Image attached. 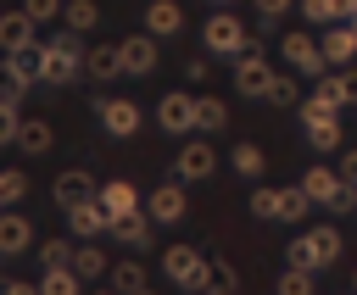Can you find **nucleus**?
<instances>
[{
	"instance_id": "1",
	"label": "nucleus",
	"mask_w": 357,
	"mask_h": 295,
	"mask_svg": "<svg viewBox=\"0 0 357 295\" xmlns=\"http://www.w3.org/2000/svg\"><path fill=\"white\" fill-rule=\"evenodd\" d=\"M162 273H167L178 289H190V295L212 289V262H206L195 245H167V250H162Z\"/></svg>"
},
{
	"instance_id": "2",
	"label": "nucleus",
	"mask_w": 357,
	"mask_h": 295,
	"mask_svg": "<svg viewBox=\"0 0 357 295\" xmlns=\"http://www.w3.org/2000/svg\"><path fill=\"white\" fill-rule=\"evenodd\" d=\"M39 50H45V78H50V83H73V78L84 72V50H89V45L67 28V33H50Z\"/></svg>"
},
{
	"instance_id": "3",
	"label": "nucleus",
	"mask_w": 357,
	"mask_h": 295,
	"mask_svg": "<svg viewBox=\"0 0 357 295\" xmlns=\"http://www.w3.org/2000/svg\"><path fill=\"white\" fill-rule=\"evenodd\" d=\"M284 256H290V267H307V273H324V267H329V262L340 256V234H335V228L324 223V228H312V234H296Z\"/></svg>"
},
{
	"instance_id": "4",
	"label": "nucleus",
	"mask_w": 357,
	"mask_h": 295,
	"mask_svg": "<svg viewBox=\"0 0 357 295\" xmlns=\"http://www.w3.org/2000/svg\"><path fill=\"white\" fill-rule=\"evenodd\" d=\"M201 45H206L212 56H245V50H251V33H245V22H240V17L212 11V17L201 22Z\"/></svg>"
},
{
	"instance_id": "5",
	"label": "nucleus",
	"mask_w": 357,
	"mask_h": 295,
	"mask_svg": "<svg viewBox=\"0 0 357 295\" xmlns=\"http://www.w3.org/2000/svg\"><path fill=\"white\" fill-rule=\"evenodd\" d=\"M273 67H268V56L262 50H245V56H234V89L240 95H251V100H262L268 89H273Z\"/></svg>"
},
{
	"instance_id": "6",
	"label": "nucleus",
	"mask_w": 357,
	"mask_h": 295,
	"mask_svg": "<svg viewBox=\"0 0 357 295\" xmlns=\"http://www.w3.org/2000/svg\"><path fill=\"white\" fill-rule=\"evenodd\" d=\"M284 61H290L296 72H307V78H324V72H329L324 39H312V33H284Z\"/></svg>"
},
{
	"instance_id": "7",
	"label": "nucleus",
	"mask_w": 357,
	"mask_h": 295,
	"mask_svg": "<svg viewBox=\"0 0 357 295\" xmlns=\"http://www.w3.org/2000/svg\"><path fill=\"white\" fill-rule=\"evenodd\" d=\"M89 200H100V184H95L84 167H67V173L56 178V206L73 212V206H89Z\"/></svg>"
},
{
	"instance_id": "8",
	"label": "nucleus",
	"mask_w": 357,
	"mask_h": 295,
	"mask_svg": "<svg viewBox=\"0 0 357 295\" xmlns=\"http://www.w3.org/2000/svg\"><path fill=\"white\" fill-rule=\"evenodd\" d=\"M100 128H106L112 139H128V134L139 128V106L123 100V95H106V100H100Z\"/></svg>"
},
{
	"instance_id": "9",
	"label": "nucleus",
	"mask_w": 357,
	"mask_h": 295,
	"mask_svg": "<svg viewBox=\"0 0 357 295\" xmlns=\"http://www.w3.org/2000/svg\"><path fill=\"white\" fill-rule=\"evenodd\" d=\"M173 167H178V178H184V184H201V178H212L218 156H212V145H206V139H190V145L178 150V161H173Z\"/></svg>"
},
{
	"instance_id": "10",
	"label": "nucleus",
	"mask_w": 357,
	"mask_h": 295,
	"mask_svg": "<svg viewBox=\"0 0 357 295\" xmlns=\"http://www.w3.org/2000/svg\"><path fill=\"white\" fill-rule=\"evenodd\" d=\"M145 212H151L156 223H184V217H190V200H184L178 184H156L151 200H145Z\"/></svg>"
},
{
	"instance_id": "11",
	"label": "nucleus",
	"mask_w": 357,
	"mask_h": 295,
	"mask_svg": "<svg viewBox=\"0 0 357 295\" xmlns=\"http://www.w3.org/2000/svg\"><path fill=\"white\" fill-rule=\"evenodd\" d=\"M156 122H162L167 134H190V128H195V100H190V95H162V100H156Z\"/></svg>"
},
{
	"instance_id": "12",
	"label": "nucleus",
	"mask_w": 357,
	"mask_h": 295,
	"mask_svg": "<svg viewBox=\"0 0 357 295\" xmlns=\"http://www.w3.org/2000/svg\"><path fill=\"white\" fill-rule=\"evenodd\" d=\"M318 39H324V56H329V67H346V61L357 56V22H329Z\"/></svg>"
},
{
	"instance_id": "13",
	"label": "nucleus",
	"mask_w": 357,
	"mask_h": 295,
	"mask_svg": "<svg viewBox=\"0 0 357 295\" xmlns=\"http://www.w3.org/2000/svg\"><path fill=\"white\" fill-rule=\"evenodd\" d=\"M117 50H123V72H134V78L156 67V33H128Z\"/></svg>"
},
{
	"instance_id": "14",
	"label": "nucleus",
	"mask_w": 357,
	"mask_h": 295,
	"mask_svg": "<svg viewBox=\"0 0 357 295\" xmlns=\"http://www.w3.org/2000/svg\"><path fill=\"white\" fill-rule=\"evenodd\" d=\"M67 228H73L78 239H95V234H112V212H106L100 200H89V206H73V212H67Z\"/></svg>"
},
{
	"instance_id": "15",
	"label": "nucleus",
	"mask_w": 357,
	"mask_h": 295,
	"mask_svg": "<svg viewBox=\"0 0 357 295\" xmlns=\"http://www.w3.org/2000/svg\"><path fill=\"white\" fill-rule=\"evenodd\" d=\"M33 245V223L22 212H0V256H22Z\"/></svg>"
},
{
	"instance_id": "16",
	"label": "nucleus",
	"mask_w": 357,
	"mask_h": 295,
	"mask_svg": "<svg viewBox=\"0 0 357 295\" xmlns=\"http://www.w3.org/2000/svg\"><path fill=\"white\" fill-rule=\"evenodd\" d=\"M151 223H156L151 212H123V217H112V234H117L128 250H145V245H151Z\"/></svg>"
},
{
	"instance_id": "17",
	"label": "nucleus",
	"mask_w": 357,
	"mask_h": 295,
	"mask_svg": "<svg viewBox=\"0 0 357 295\" xmlns=\"http://www.w3.org/2000/svg\"><path fill=\"white\" fill-rule=\"evenodd\" d=\"M178 28H184V6L178 0H151L145 6V33L162 39V33H178Z\"/></svg>"
},
{
	"instance_id": "18",
	"label": "nucleus",
	"mask_w": 357,
	"mask_h": 295,
	"mask_svg": "<svg viewBox=\"0 0 357 295\" xmlns=\"http://www.w3.org/2000/svg\"><path fill=\"white\" fill-rule=\"evenodd\" d=\"M84 72L100 78V83H106V78H123V50H117V45H89V50H84Z\"/></svg>"
},
{
	"instance_id": "19",
	"label": "nucleus",
	"mask_w": 357,
	"mask_h": 295,
	"mask_svg": "<svg viewBox=\"0 0 357 295\" xmlns=\"http://www.w3.org/2000/svg\"><path fill=\"white\" fill-rule=\"evenodd\" d=\"M33 17L28 11H0V50H22V45H33Z\"/></svg>"
},
{
	"instance_id": "20",
	"label": "nucleus",
	"mask_w": 357,
	"mask_h": 295,
	"mask_svg": "<svg viewBox=\"0 0 357 295\" xmlns=\"http://www.w3.org/2000/svg\"><path fill=\"white\" fill-rule=\"evenodd\" d=\"M340 184H346V178H340V167H307V173H301V189H307L312 200H324V206L340 195Z\"/></svg>"
},
{
	"instance_id": "21",
	"label": "nucleus",
	"mask_w": 357,
	"mask_h": 295,
	"mask_svg": "<svg viewBox=\"0 0 357 295\" xmlns=\"http://www.w3.org/2000/svg\"><path fill=\"white\" fill-rule=\"evenodd\" d=\"M6 72H17V78H45V50L39 45H22V50H6Z\"/></svg>"
},
{
	"instance_id": "22",
	"label": "nucleus",
	"mask_w": 357,
	"mask_h": 295,
	"mask_svg": "<svg viewBox=\"0 0 357 295\" xmlns=\"http://www.w3.org/2000/svg\"><path fill=\"white\" fill-rule=\"evenodd\" d=\"M100 206H106L112 217H123V212H139V195H134L128 178H112V184H100Z\"/></svg>"
},
{
	"instance_id": "23",
	"label": "nucleus",
	"mask_w": 357,
	"mask_h": 295,
	"mask_svg": "<svg viewBox=\"0 0 357 295\" xmlns=\"http://www.w3.org/2000/svg\"><path fill=\"white\" fill-rule=\"evenodd\" d=\"M301 122H307V145L312 150H340V122L335 117L318 111V117H301Z\"/></svg>"
},
{
	"instance_id": "24",
	"label": "nucleus",
	"mask_w": 357,
	"mask_h": 295,
	"mask_svg": "<svg viewBox=\"0 0 357 295\" xmlns=\"http://www.w3.org/2000/svg\"><path fill=\"white\" fill-rule=\"evenodd\" d=\"M17 145H22L28 156H45V150L56 145V134H50V122H45V117H22V134H17Z\"/></svg>"
},
{
	"instance_id": "25",
	"label": "nucleus",
	"mask_w": 357,
	"mask_h": 295,
	"mask_svg": "<svg viewBox=\"0 0 357 295\" xmlns=\"http://www.w3.org/2000/svg\"><path fill=\"white\" fill-rule=\"evenodd\" d=\"M112 289H117V295H139V289H145V262H134V256L112 262Z\"/></svg>"
},
{
	"instance_id": "26",
	"label": "nucleus",
	"mask_w": 357,
	"mask_h": 295,
	"mask_svg": "<svg viewBox=\"0 0 357 295\" xmlns=\"http://www.w3.org/2000/svg\"><path fill=\"white\" fill-rule=\"evenodd\" d=\"M106 267H112V262H106V250H100L95 239H84V245L73 250V273H78V278H100Z\"/></svg>"
},
{
	"instance_id": "27",
	"label": "nucleus",
	"mask_w": 357,
	"mask_h": 295,
	"mask_svg": "<svg viewBox=\"0 0 357 295\" xmlns=\"http://www.w3.org/2000/svg\"><path fill=\"white\" fill-rule=\"evenodd\" d=\"M312 212V195L301 189V184H290V189H279V223H301Z\"/></svg>"
},
{
	"instance_id": "28",
	"label": "nucleus",
	"mask_w": 357,
	"mask_h": 295,
	"mask_svg": "<svg viewBox=\"0 0 357 295\" xmlns=\"http://www.w3.org/2000/svg\"><path fill=\"white\" fill-rule=\"evenodd\" d=\"M301 17L329 28V22H346V0H301Z\"/></svg>"
},
{
	"instance_id": "29",
	"label": "nucleus",
	"mask_w": 357,
	"mask_h": 295,
	"mask_svg": "<svg viewBox=\"0 0 357 295\" xmlns=\"http://www.w3.org/2000/svg\"><path fill=\"white\" fill-rule=\"evenodd\" d=\"M78 284H84V278H78L73 267H45V278H39L45 295H78Z\"/></svg>"
},
{
	"instance_id": "30",
	"label": "nucleus",
	"mask_w": 357,
	"mask_h": 295,
	"mask_svg": "<svg viewBox=\"0 0 357 295\" xmlns=\"http://www.w3.org/2000/svg\"><path fill=\"white\" fill-rule=\"evenodd\" d=\"M61 17H67V28H73V33H89V28L100 22L95 0H67V11H61Z\"/></svg>"
},
{
	"instance_id": "31",
	"label": "nucleus",
	"mask_w": 357,
	"mask_h": 295,
	"mask_svg": "<svg viewBox=\"0 0 357 295\" xmlns=\"http://www.w3.org/2000/svg\"><path fill=\"white\" fill-rule=\"evenodd\" d=\"M17 134H22V100L0 95V145H17Z\"/></svg>"
},
{
	"instance_id": "32",
	"label": "nucleus",
	"mask_w": 357,
	"mask_h": 295,
	"mask_svg": "<svg viewBox=\"0 0 357 295\" xmlns=\"http://www.w3.org/2000/svg\"><path fill=\"white\" fill-rule=\"evenodd\" d=\"M223 122H229V111H223V100H212V95H201V100H195V128H206V134H212V128H223Z\"/></svg>"
},
{
	"instance_id": "33",
	"label": "nucleus",
	"mask_w": 357,
	"mask_h": 295,
	"mask_svg": "<svg viewBox=\"0 0 357 295\" xmlns=\"http://www.w3.org/2000/svg\"><path fill=\"white\" fill-rule=\"evenodd\" d=\"M229 161H234V173H240V178H262V150H257L251 139H245V145H234V156H229Z\"/></svg>"
},
{
	"instance_id": "34",
	"label": "nucleus",
	"mask_w": 357,
	"mask_h": 295,
	"mask_svg": "<svg viewBox=\"0 0 357 295\" xmlns=\"http://www.w3.org/2000/svg\"><path fill=\"white\" fill-rule=\"evenodd\" d=\"M28 195V178H22V167H0V206H17Z\"/></svg>"
},
{
	"instance_id": "35",
	"label": "nucleus",
	"mask_w": 357,
	"mask_h": 295,
	"mask_svg": "<svg viewBox=\"0 0 357 295\" xmlns=\"http://www.w3.org/2000/svg\"><path fill=\"white\" fill-rule=\"evenodd\" d=\"M279 295H312V273L307 267H284L279 273Z\"/></svg>"
},
{
	"instance_id": "36",
	"label": "nucleus",
	"mask_w": 357,
	"mask_h": 295,
	"mask_svg": "<svg viewBox=\"0 0 357 295\" xmlns=\"http://www.w3.org/2000/svg\"><path fill=\"white\" fill-rule=\"evenodd\" d=\"M73 250H78V245H67V239H45L39 262H45V267H73Z\"/></svg>"
},
{
	"instance_id": "37",
	"label": "nucleus",
	"mask_w": 357,
	"mask_h": 295,
	"mask_svg": "<svg viewBox=\"0 0 357 295\" xmlns=\"http://www.w3.org/2000/svg\"><path fill=\"white\" fill-rule=\"evenodd\" d=\"M251 212H257V217H273V223H279V189H251Z\"/></svg>"
},
{
	"instance_id": "38",
	"label": "nucleus",
	"mask_w": 357,
	"mask_h": 295,
	"mask_svg": "<svg viewBox=\"0 0 357 295\" xmlns=\"http://www.w3.org/2000/svg\"><path fill=\"white\" fill-rule=\"evenodd\" d=\"M22 11H28L33 22H50V17H61V11H67V0H22Z\"/></svg>"
},
{
	"instance_id": "39",
	"label": "nucleus",
	"mask_w": 357,
	"mask_h": 295,
	"mask_svg": "<svg viewBox=\"0 0 357 295\" xmlns=\"http://www.w3.org/2000/svg\"><path fill=\"white\" fill-rule=\"evenodd\" d=\"M268 100H273V106H296V100H301V89H296V78H273V89H268Z\"/></svg>"
},
{
	"instance_id": "40",
	"label": "nucleus",
	"mask_w": 357,
	"mask_h": 295,
	"mask_svg": "<svg viewBox=\"0 0 357 295\" xmlns=\"http://www.w3.org/2000/svg\"><path fill=\"white\" fill-rule=\"evenodd\" d=\"M212 289H223V295H234V289H240V273H234L229 262H212Z\"/></svg>"
},
{
	"instance_id": "41",
	"label": "nucleus",
	"mask_w": 357,
	"mask_h": 295,
	"mask_svg": "<svg viewBox=\"0 0 357 295\" xmlns=\"http://www.w3.org/2000/svg\"><path fill=\"white\" fill-rule=\"evenodd\" d=\"M0 95H6V100H22V95H28V78H17V72L0 67Z\"/></svg>"
},
{
	"instance_id": "42",
	"label": "nucleus",
	"mask_w": 357,
	"mask_h": 295,
	"mask_svg": "<svg viewBox=\"0 0 357 295\" xmlns=\"http://www.w3.org/2000/svg\"><path fill=\"white\" fill-rule=\"evenodd\" d=\"M290 6H296V0H257V17H262V22H273V17H284Z\"/></svg>"
},
{
	"instance_id": "43",
	"label": "nucleus",
	"mask_w": 357,
	"mask_h": 295,
	"mask_svg": "<svg viewBox=\"0 0 357 295\" xmlns=\"http://www.w3.org/2000/svg\"><path fill=\"white\" fill-rule=\"evenodd\" d=\"M335 78H340V89H346V100H351V106H357V72H346V67H340V72H335Z\"/></svg>"
},
{
	"instance_id": "44",
	"label": "nucleus",
	"mask_w": 357,
	"mask_h": 295,
	"mask_svg": "<svg viewBox=\"0 0 357 295\" xmlns=\"http://www.w3.org/2000/svg\"><path fill=\"white\" fill-rule=\"evenodd\" d=\"M340 178H351V184H357V150H340Z\"/></svg>"
},
{
	"instance_id": "45",
	"label": "nucleus",
	"mask_w": 357,
	"mask_h": 295,
	"mask_svg": "<svg viewBox=\"0 0 357 295\" xmlns=\"http://www.w3.org/2000/svg\"><path fill=\"white\" fill-rule=\"evenodd\" d=\"M0 295H45L39 284H0Z\"/></svg>"
},
{
	"instance_id": "46",
	"label": "nucleus",
	"mask_w": 357,
	"mask_h": 295,
	"mask_svg": "<svg viewBox=\"0 0 357 295\" xmlns=\"http://www.w3.org/2000/svg\"><path fill=\"white\" fill-rule=\"evenodd\" d=\"M89 295H117V289H89Z\"/></svg>"
},
{
	"instance_id": "47",
	"label": "nucleus",
	"mask_w": 357,
	"mask_h": 295,
	"mask_svg": "<svg viewBox=\"0 0 357 295\" xmlns=\"http://www.w3.org/2000/svg\"><path fill=\"white\" fill-rule=\"evenodd\" d=\"M201 295H223V289H201Z\"/></svg>"
},
{
	"instance_id": "48",
	"label": "nucleus",
	"mask_w": 357,
	"mask_h": 295,
	"mask_svg": "<svg viewBox=\"0 0 357 295\" xmlns=\"http://www.w3.org/2000/svg\"><path fill=\"white\" fill-rule=\"evenodd\" d=\"M351 289H357V273H351Z\"/></svg>"
},
{
	"instance_id": "49",
	"label": "nucleus",
	"mask_w": 357,
	"mask_h": 295,
	"mask_svg": "<svg viewBox=\"0 0 357 295\" xmlns=\"http://www.w3.org/2000/svg\"><path fill=\"white\" fill-rule=\"evenodd\" d=\"M139 295H151V289H139Z\"/></svg>"
},
{
	"instance_id": "50",
	"label": "nucleus",
	"mask_w": 357,
	"mask_h": 295,
	"mask_svg": "<svg viewBox=\"0 0 357 295\" xmlns=\"http://www.w3.org/2000/svg\"><path fill=\"white\" fill-rule=\"evenodd\" d=\"M218 6H229V0H218Z\"/></svg>"
},
{
	"instance_id": "51",
	"label": "nucleus",
	"mask_w": 357,
	"mask_h": 295,
	"mask_svg": "<svg viewBox=\"0 0 357 295\" xmlns=\"http://www.w3.org/2000/svg\"><path fill=\"white\" fill-rule=\"evenodd\" d=\"M351 295H357V289H351Z\"/></svg>"
}]
</instances>
